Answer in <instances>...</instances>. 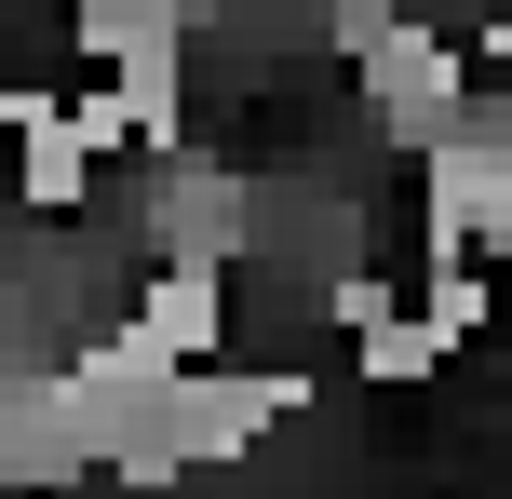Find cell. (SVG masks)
<instances>
[{
  "label": "cell",
  "mask_w": 512,
  "mask_h": 499,
  "mask_svg": "<svg viewBox=\"0 0 512 499\" xmlns=\"http://www.w3.org/2000/svg\"><path fill=\"white\" fill-rule=\"evenodd\" d=\"M310 14H324V41H364V27H378V14H405V0H310Z\"/></svg>",
  "instance_id": "cell-7"
},
{
  "label": "cell",
  "mask_w": 512,
  "mask_h": 499,
  "mask_svg": "<svg viewBox=\"0 0 512 499\" xmlns=\"http://www.w3.org/2000/svg\"><path fill=\"white\" fill-rule=\"evenodd\" d=\"M108 338L135 351V365H203V351H230V270H149L135 284V311L108 324Z\"/></svg>",
  "instance_id": "cell-3"
},
{
  "label": "cell",
  "mask_w": 512,
  "mask_h": 499,
  "mask_svg": "<svg viewBox=\"0 0 512 499\" xmlns=\"http://www.w3.org/2000/svg\"><path fill=\"white\" fill-rule=\"evenodd\" d=\"M337 54H351V81H364V122H378L405 162L432 149V135H459V122H472V54L445 41L418 0H405V14H378L364 41H337Z\"/></svg>",
  "instance_id": "cell-1"
},
{
  "label": "cell",
  "mask_w": 512,
  "mask_h": 499,
  "mask_svg": "<svg viewBox=\"0 0 512 499\" xmlns=\"http://www.w3.org/2000/svg\"><path fill=\"white\" fill-rule=\"evenodd\" d=\"M351 365L378 378V392H418V378L445 365V338H432L418 297H378V311H351Z\"/></svg>",
  "instance_id": "cell-5"
},
{
  "label": "cell",
  "mask_w": 512,
  "mask_h": 499,
  "mask_svg": "<svg viewBox=\"0 0 512 499\" xmlns=\"http://www.w3.org/2000/svg\"><path fill=\"white\" fill-rule=\"evenodd\" d=\"M135 230H149L162 270H243V257H256V176H230L216 149H162Z\"/></svg>",
  "instance_id": "cell-2"
},
{
  "label": "cell",
  "mask_w": 512,
  "mask_h": 499,
  "mask_svg": "<svg viewBox=\"0 0 512 499\" xmlns=\"http://www.w3.org/2000/svg\"><path fill=\"white\" fill-rule=\"evenodd\" d=\"M149 14H176V27H216V14H230V0H149Z\"/></svg>",
  "instance_id": "cell-8"
},
{
  "label": "cell",
  "mask_w": 512,
  "mask_h": 499,
  "mask_svg": "<svg viewBox=\"0 0 512 499\" xmlns=\"http://www.w3.org/2000/svg\"><path fill=\"white\" fill-rule=\"evenodd\" d=\"M0 149H14V203L27 216H81V189H95V162H108L68 95H27V81H14V135H0Z\"/></svg>",
  "instance_id": "cell-4"
},
{
  "label": "cell",
  "mask_w": 512,
  "mask_h": 499,
  "mask_svg": "<svg viewBox=\"0 0 512 499\" xmlns=\"http://www.w3.org/2000/svg\"><path fill=\"white\" fill-rule=\"evenodd\" d=\"M0 135H14V41H0Z\"/></svg>",
  "instance_id": "cell-9"
},
{
  "label": "cell",
  "mask_w": 512,
  "mask_h": 499,
  "mask_svg": "<svg viewBox=\"0 0 512 499\" xmlns=\"http://www.w3.org/2000/svg\"><path fill=\"white\" fill-rule=\"evenodd\" d=\"M418 311H432V338H445V351H459V338H486V324H499V270H486V257H432Z\"/></svg>",
  "instance_id": "cell-6"
}]
</instances>
